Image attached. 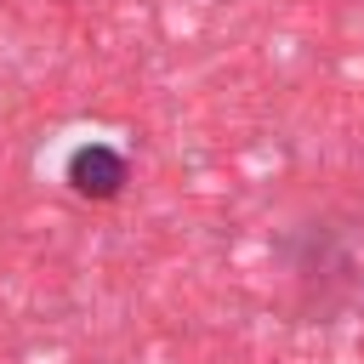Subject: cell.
I'll return each mask as SVG.
<instances>
[{
    "mask_svg": "<svg viewBox=\"0 0 364 364\" xmlns=\"http://www.w3.org/2000/svg\"><path fill=\"white\" fill-rule=\"evenodd\" d=\"M125 182H131V165H125L119 148H108V142H85V148L68 154V188H74L80 199H119Z\"/></svg>",
    "mask_w": 364,
    "mask_h": 364,
    "instance_id": "6da1fadb",
    "label": "cell"
}]
</instances>
